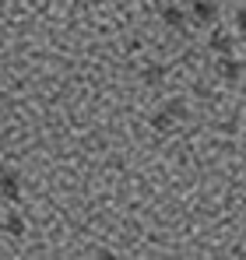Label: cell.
Listing matches in <instances>:
<instances>
[{"mask_svg": "<svg viewBox=\"0 0 246 260\" xmlns=\"http://www.w3.org/2000/svg\"><path fill=\"white\" fill-rule=\"evenodd\" d=\"M211 46H214L218 53H229V49H232V36H225V32H214V36H211Z\"/></svg>", "mask_w": 246, "mask_h": 260, "instance_id": "277c9868", "label": "cell"}, {"mask_svg": "<svg viewBox=\"0 0 246 260\" xmlns=\"http://www.w3.org/2000/svg\"><path fill=\"white\" fill-rule=\"evenodd\" d=\"M236 25H239V28H243V32H246V7H243V11H239V14H236Z\"/></svg>", "mask_w": 246, "mask_h": 260, "instance_id": "ba28073f", "label": "cell"}, {"mask_svg": "<svg viewBox=\"0 0 246 260\" xmlns=\"http://www.w3.org/2000/svg\"><path fill=\"white\" fill-rule=\"evenodd\" d=\"M218 71H222V78H229V81H236V78H239V63H232V60H222V63H218Z\"/></svg>", "mask_w": 246, "mask_h": 260, "instance_id": "8992f818", "label": "cell"}, {"mask_svg": "<svg viewBox=\"0 0 246 260\" xmlns=\"http://www.w3.org/2000/svg\"><path fill=\"white\" fill-rule=\"evenodd\" d=\"M0 190H4V201H18V179L7 173L4 176V183H0Z\"/></svg>", "mask_w": 246, "mask_h": 260, "instance_id": "3957f363", "label": "cell"}, {"mask_svg": "<svg viewBox=\"0 0 246 260\" xmlns=\"http://www.w3.org/2000/svg\"><path fill=\"white\" fill-rule=\"evenodd\" d=\"M194 18L197 21H214V4L211 0H194Z\"/></svg>", "mask_w": 246, "mask_h": 260, "instance_id": "7a4b0ae2", "label": "cell"}, {"mask_svg": "<svg viewBox=\"0 0 246 260\" xmlns=\"http://www.w3.org/2000/svg\"><path fill=\"white\" fill-rule=\"evenodd\" d=\"M162 18L169 21V25H172V28H183V11H179V7H165Z\"/></svg>", "mask_w": 246, "mask_h": 260, "instance_id": "5b68a950", "label": "cell"}, {"mask_svg": "<svg viewBox=\"0 0 246 260\" xmlns=\"http://www.w3.org/2000/svg\"><path fill=\"white\" fill-rule=\"evenodd\" d=\"M7 232H11V236H21V232H25V221H21L18 215H11L7 218Z\"/></svg>", "mask_w": 246, "mask_h": 260, "instance_id": "52a82bcc", "label": "cell"}, {"mask_svg": "<svg viewBox=\"0 0 246 260\" xmlns=\"http://www.w3.org/2000/svg\"><path fill=\"white\" fill-rule=\"evenodd\" d=\"M176 116H183V102H169L162 113L155 116V127H159V130H169V123H172Z\"/></svg>", "mask_w": 246, "mask_h": 260, "instance_id": "6da1fadb", "label": "cell"}]
</instances>
